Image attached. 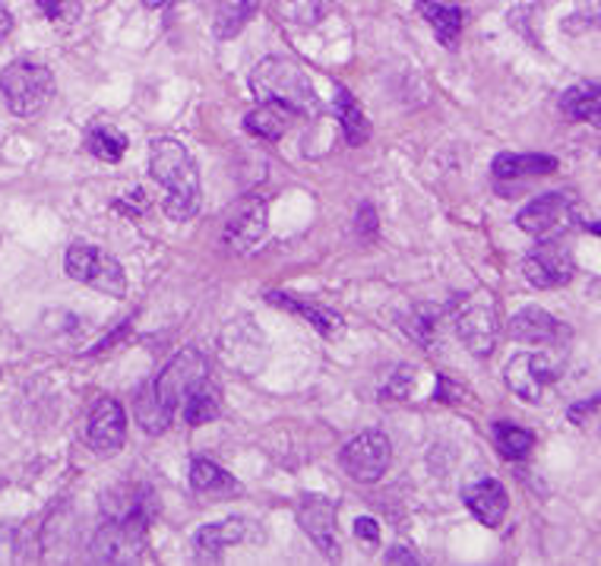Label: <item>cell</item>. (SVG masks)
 <instances>
[{"instance_id": "9a60e30c", "label": "cell", "mask_w": 601, "mask_h": 566, "mask_svg": "<svg viewBox=\"0 0 601 566\" xmlns=\"http://www.w3.org/2000/svg\"><path fill=\"white\" fill-rule=\"evenodd\" d=\"M507 329L512 342H522V345H567L570 339V329L541 307H522L519 314H512Z\"/></svg>"}, {"instance_id": "6da1fadb", "label": "cell", "mask_w": 601, "mask_h": 566, "mask_svg": "<svg viewBox=\"0 0 601 566\" xmlns=\"http://www.w3.org/2000/svg\"><path fill=\"white\" fill-rule=\"evenodd\" d=\"M150 172L152 180L165 190L162 209L168 219L175 222H187L200 212V172L193 155L180 140L172 137H158L150 150Z\"/></svg>"}, {"instance_id": "7c38bea8", "label": "cell", "mask_w": 601, "mask_h": 566, "mask_svg": "<svg viewBox=\"0 0 601 566\" xmlns=\"http://www.w3.org/2000/svg\"><path fill=\"white\" fill-rule=\"evenodd\" d=\"M267 197L260 193H247L240 197L235 207L228 209L225 225H222V240L235 250H254V244H260L267 235Z\"/></svg>"}, {"instance_id": "277c9868", "label": "cell", "mask_w": 601, "mask_h": 566, "mask_svg": "<svg viewBox=\"0 0 601 566\" xmlns=\"http://www.w3.org/2000/svg\"><path fill=\"white\" fill-rule=\"evenodd\" d=\"M63 269L70 279L90 285L95 292L108 295V298H123L127 295V275H123V267L118 260L95 247V244H86V240H76L67 247L63 253Z\"/></svg>"}, {"instance_id": "484cf974", "label": "cell", "mask_w": 601, "mask_h": 566, "mask_svg": "<svg viewBox=\"0 0 601 566\" xmlns=\"http://www.w3.org/2000/svg\"><path fill=\"white\" fill-rule=\"evenodd\" d=\"M190 487L203 497H232L240 494V484L228 475L225 469H219L210 459H193L190 462Z\"/></svg>"}, {"instance_id": "ab89813d", "label": "cell", "mask_w": 601, "mask_h": 566, "mask_svg": "<svg viewBox=\"0 0 601 566\" xmlns=\"http://www.w3.org/2000/svg\"><path fill=\"white\" fill-rule=\"evenodd\" d=\"M582 225H586V228H589L592 235H599V238H601V219H599V222H582Z\"/></svg>"}, {"instance_id": "5bb4252c", "label": "cell", "mask_w": 601, "mask_h": 566, "mask_svg": "<svg viewBox=\"0 0 601 566\" xmlns=\"http://www.w3.org/2000/svg\"><path fill=\"white\" fill-rule=\"evenodd\" d=\"M298 522L304 535L310 538L330 561H339V529H335V504L327 497L307 494L298 504Z\"/></svg>"}, {"instance_id": "52a82bcc", "label": "cell", "mask_w": 601, "mask_h": 566, "mask_svg": "<svg viewBox=\"0 0 601 566\" xmlns=\"http://www.w3.org/2000/svg\"><path fill=\"white\" fill-rule=\"evenodd\" d=\"M516 225L519 232L532 235L535 240L541 238H564L570 228L579 225V207H576V197L573 193H541L535 197L529 207L519 209L516 215Z\"/></svg>"}, {"instance_id": "d4e9b609", "label": "cell", "mask_w": 601, "mask_h": 566, "mask_svg": "<svg viewBox=\"0 0 601 566\" xmlns=\"http://www.w3.org/2000/svg\"><path fill=\"white\" fill-rule=\"evenodd\" d=\"M178 412H180V417L190 424V427L210 424V421H215V417H219V412H222V392H219V387H215L210 377H207L200 387L187 392V399L180 402Z\"/></svg>"}, {"instance_id": "603a6c76", "label": "cell", "mask_w": 601, "mask_h": 566, "mask_svg": "<svg viewBox=\"0 0 601 566\" xmlns=\"http://www.w3.org/2000/svg\"><path fill=\"white\" fill-rule=\"evenodd\" d=\"M332 108H335V120H339V127L345 133V143L355 146V150L364 146L370 140V120H367L364 108L358 105V98L349 90H335Z\"/></svg>"}, {"instance_id": "4dcf8cb0", "label": "cell", "mask_w": 601, "mask_h": 566, "mask_svg": "<svg viewBox=\"0 0 601 566\" xmlns=\"http://www.w3.org/2000/svg\"><path fill=\"white\" fill-rule=\"evenodd\" d=\"M567 417H570L576 427L592 431V434H599L601 437V392L582 399V402H576L570 412H567Z\"/></svg>"}, {"instance_id": "e0dca14e", "label": "cell", "mask_w": 601, "mask_h": 566, "mask_svg": "<svg viewBox=\"0 0 601 566\" xmlns=\"http://www.w3.org/2000/svg\"><path fill=\"white\" fill-rule=\"evenodd\" d=\"M102 512H105V519L140 516V519H150L152 522L155 497L150 494V487H143V484H118V487L102 494Z\"/></svg>"}, {"instance_id": "e575fe53", "label": "cell", "mask_w": 601, "mask_h": 566, "mask_svg": "<svg viewBox=\"0 0 601 566\" xmlns=\"http://www.w3.org/2000/svg\"><path fill=\"white\" fill-rule=\"evenodd\" d=\"M409 389H412V367L402 364V367H396L390 377H387V387L380 389V396L384 399H405Z\"/></svg>"}, {"instance_id": "836d02e7", "label": "cell", "mask_w": 601, "mask_h": 566, "mask_svg": "<svg viewBox=\"0 0 601 566\" xmlns=\"http://www.w3.org/2000/svg\"><path fill=\"white\" fill-rule=\"evenodd\" d=\"M38 7L51 23H76L83 13L80 0H38Z\"/></svg>"}, {"instance_id": "ffe728a7", "label": "cell", "mask_w": 601, "mask_h": 566, "mask_svg": "<svg viewBox=\"0 0 601 566\" xmlns=\"http://www.w3.org/2000/svg\"><path fill=\"white\" fill-rule=\"evenodd\" d=\"M561 111L564 118L592 123L601 130V83L599 80H582L561 95Z\"/></svg>"}, {"instance_id": "3957f363", "label": "cell", "mask_w": 601, "mask_h": 566, "mask_svg": "<svg viewBox=\"0 0 601 566\" xmlns=\"http://www.w3.org/2000/svg\"><path fill=\"white\" fill-rule=\"evenodd\" d=\"M0 95L16 118H35L48 108L55 95V76L45 63L13 60L0 73Z\"/></svg>"}, {"instance_id": "8992f818", "label": "cell", "mask_w": 601, "mask_h": 566, "mask_svg": "<svg viewBox=\"0 0 601 566\" xmlns=\"http://www.w3.org/2000/svg\"><path fill=\"white\" fill-rule=\"evenodd\" d=\"M150 519L140 516H120L105 519L92 538V557L98 564H140L146 554Z\"/></svg>"}, {"instance_id": "4fadbf2b", "label": "cell", "mask_w": 601, "mask_h": 566, "mask_svg": "<svg viewBox=\"0 0 601 566\" xmlns=\"http://www.w3.org/2000/svg\"><path fill=\"white\" fill-rule=\"evenodd\" d=\"M86 444L98 456H111L127 444V412L120 409L118 399L102 396L92 405L90 417H86Z\"/></svg>"}, {"instance_id": "60d3db41", "label": "cell", "mask_w": 601, "mask_h": 566, "mask_svg": "<svg viewBox=\"0 0 601 566\" xmlns=\"http://www.w3.org/2000/svg\"><path fill=\"white\" fill-rule=\"evenodd\" d=\"M596 26H601V7L596 10Z\"/></svg>"}, {"instance_id": "d6986e66", "label": "cell", "mask_w": 601, "mask_h": 566, "mask_svg": "<svg viewBox=\"0 0 601 566\" xmlns=\"http://www.w3.org/2000/svg\"><path fill=\"white\" fill-rule=\"evenodd\" d=\"M247 538H250V522H244V519H222V522L203 526V529L193 535V541H197L200 557L215 561V557H222L225 547L240 544V541H247Z\"/></svg>"}, {"instance_id": "9c48e42d", "label": "cell", "mask_w": 601, "mask_h": 566, "mask_svg": "<svg viewBox=\"0 0 601 566\" xmlns=\"http://www.w3.org/2000/svg\"><path fill=\"white\" fill-rule=\"evenodd\" d=\"M207 377H210V364H207V358L200 355V349L187 345V349H180L178 355L165 364V370H162L158 380L152 384V392H155V399H158L172 415H178L180 402L187 399V392L200 387Z\"/></svg>"}, {"instance_id": "1f68e13d", "label": "cell", "mask_w": 601, "mask_h": 566, "mask_svg": "<svg viewBox=\"0 0 601 566\" xmlns=\"http://www.w3.org/2000/svg\"><path fill=\"white\" fill-rule=\"evenodd\" d=\"M279 10L288 23H298V26H314L323 16L320 0H279Z\"/></svg>"}, {"instance_id": "f546056e", "label": "cell", "mask_w": 601, "mask_h": 566, "mask_svg": "<svg viewBox=\"0 0 601 566\" xmlns=\"http://www.w3.org/2000/svg\"><path fill=\"white\" fill-rule=\"evenodd\" d=\"M127 146H130V140L120 130H111V127H92L86 133V152H92L102 162H120Z\"/></svg>"}, {"instance_id": "7402d4cb", "label": "cell", "mask_w": 601, "mask_h": 566, "mask_svg": "<svg viewBox=\"0 0 601 566\" xmlns=\"http://www.w3.org/2000/svg\"><path fill=\"white\" fill-rule=\"evenodd\" d=\"M267 300L275 304V307H282V310H292V314L304 317V320L317 329L320 335H335V332H342V327H345V323H342V317H339L335 310H330V307H320V304H310V300L292 298V295H282V292H270Z\"/></svg>"}, {"instance_id": "d590c367", "label": "cell", "mask_w": 601, "mask_h": 566, "mask_svg": "<svg viewBox=\"0 0 601 566\" xmlns=\"http://www.w3.org/2000/svg\"><path fill=\"white\" fill-rule=\"evenodd\" d=\"M352 535L358 538L361 544H367V547H377L380 544V526H377V519L358 516L355 526H352Z\"/></svg>"}, {"instance_id": "f1b7e54d", "label": "cell", "mask_w": 601, "mask_h": 566, "mask_svg": "<svg viewBox=\"0 0 601 566\" xmlns=\"http://www.w3.org/2000/svg\"><path fill=\"white\" fill-rule=\"evenodd\" d=\"M133 412H137V421H140V427L146 431V434H152V437H158V434H165L168 427H172V421H175V415L155 399V392H152V384L150 387L140 389V396H137V402H133Z\"/></svg>"}, {"instance_id": "5b68a950", "label": "cell", "mask_w": 601, "mask_h": 566, "mask_svg": "<svg viewBox=\"0 0 601 566\" xmlns=\"http://www.w3.org/2000/svg\"><path fill=\"white\" fill-rule=\"evenodd\" d=\"M564 345H547L544 352H522L507 364L504 377H507V387L526 399V402H541L547 387H554L561 377H564V367H567V355L561 352Z\"/></svg>"}, {"instance_id": "f35d334b", "label": "cell", "mask_w": 601, "mask_h": 566, "mask_svg": "<svg viewBox=\"0 0 601 566\" xmlns=\"http://www.w3.org/2000/svg\"><path fill=\"white\" fill-rule=\"evenodd\" d=\"M143 7H150V10H162V7H168L172 0H140Z\"/></svg>"}, {"instance_id": "2e32d148", "label": "cell", "mask_w": 601, "mask_h": 566, "mask_svg": "<svg viewBox=\"0 0 601 566\" xmlns=\"http://www.w3.org/2000/svg\"><path fill=\"white\" fill-rule=\"evenodd\" d=\"M466 507L472 509V516L479 519L481 526L497 529L507 519V509H510L507 487L497 477H481L466 491Z\"/></svg>"}, {"instance_id": "ba28073f", "label": "cell", "mask_w": 601, "mask_h": 566, "mask_svg": "<svg viewBox=\"0 0 601 566\" xmlns=\"http://www.w3.org/2000/svg\"><path fill=\"white\" fill-rule=\"evenodd\" d=\"M456 335L472 355H491L500 335V307L487 292L469 295L456 310Z\"/></svg>"}, {"instance_id": "8d00e7d4", "label": "cell", "mask_w": 601, "mask_h": 566, "mask_svg": "<svg viewBox=\"0 0 601 566\" xmlns=\"http://www.w3.org/2000/svg\"><path fill=\"white\" fill-rule=\"evenodd\" d=\"M387 564H419V557L409 554V547H392L387 554Z\"/></svg>"}, {"instance_id": "30bf717a", "label": "cell", "mask_w": 601, "mask_h": 566, "mask_svg": "<svg viewBox=\"0 0 601 566\" xmlns=\"http://www.w3.org/2000/svg\"><path fill=\"white\" fill-rule=\"evenodd\" d=\"M522 275L529 285L541 292L564 288L576 275V260L573 250L561 238H541L526 257H522Z\"/></svg>"}, {"instance_id": "cb8c5ba5", "label": "cell", "mask_w": 601, "mask_h": 566, "mask_svg": "<svg viewBox=\"0 0 601 566\" xmlns=\"http://www.w3.org/2000/svg\"><path fill=\"white\" fill-rule=\"evenodd\" d=\"M419 7L424 20H427V26L437 35V42L447 45V48H456V42L462 35V16H466L462 7L447 3V0H421Z\"/></svg>"}, {"instance_id": "ac0fdd59", "label": "cell", "mask_w": 601, "mask_h": 566, "mask_svg": "<svg viewBox=\"0 0 601 566\" xmlns=\"http://www.w3.org/2000/svg\"><path fill=\"white\" fill-rule=\"evenodd\" d=\"M561 168V162L554 155H541V152H500L491 165L497 180H522V178H544L554 175Z\"/></svg>"}, {"instance_id": "4316f807", "label": "cell", "mask_w": 601, "mask_h": 566, "mask_svg": "<svg viewBox=\"0 0 601 566\" xmlns=\"http://www.w3.org/2000/svg\"><path fill=\"white\" fill-rule=\"evenodd\" d=\"M257 7H260V0H219V7H215V23H212V35H215L219 42L235 38V35L254 20Z\"/></svg>"}, {"instance_id": "83f0119b", "label": "cell", "mask_w": 601, "mask_h": 566, "mask_svg": "<svg viewBox=\"0 0 601 566\" xmlns=\"http://www.w3.org/2000/svg\"><path fill=\"white\" fill-rule=\"evenodd\" d=\"M491 434H494V447L500 449V456L510 462H522L535 449V434L512 424V421H497Z\"/></svg>"}, {"instance_id": "7a4b0ae2", "label": "cell", "mask_w": 601, "mask_h": 566, "mask_svg": "<svg viewBox=\"0 0 601 566\" xmlns=\"http://www.w3.org/2000/svg\"><path fill=\"white\" fill-rule=\"evenodd\" d=\"M250 92L260 102H279L288 111L317 118L320 115V98L314 92V83L300 70L295 60L288 58H263L250 70Z\"/></svg>"}, {"instance_id": "d6a6232c", "label": "cell", "mask_w": 601, "mask_h": 566, "mask_svg": "<svg viewBox=\"0 0 601 566\" xmlns=\"http://www.w3.org/2000/svg\"><path fill=\"white\" fill-rule=\"evenodd\" d=\"M440 317V310L437 307H431V304H421V307H415L409 317H405V323L402 327L412 332V339L415 342H421V345H427L431 342V332H434V320Z\"/></svg>"}, {"instance_id": "74e56055", "label": "cell", "mask_w": 601, "mask_h": 566, "mask_svg": "<svg viewBox=\"0 0 601 566\" xmlns=\"http://www.w3.org/2000/svg\"><path fill=\"white\" fill-rule=\"evenodd\" d=\"M10 32H13V16H10V10H7V7H0V42H3Z\"/></svg>"}, {"instance_id": "44dd1931", "label": "cell", "mask_w": 601, "mask_h": 566, "mask_svg": "<svg viewBox=\"0 0 601 566\" xmlns=\"http://www.w3.org/2000/svg\"><path fill=\"white\" fill-rule=\"evenodd\" d=\"M292 120H295V111H288L285 105H279V102H260V108H254L244 118V130L250 137H257V140L275 143V140L285 137V130L292 127Z\"/></svg>"}, {"instance_id": "8fae6325", "label": "cell", "mask_w": 601, "mask_h": 566, "mask_svg": "<svg viewBox=\"0 0 601 566\" xmlns=\"http://www.w3.org/2000/svg\"><path fill=\"white\" fill-rule=\"evenodd\" d=\"M392 462V444L384 431H364L355 440H349L339 452V465L345 475L355 477L361 484L380 481Z\"/></svg>"}]
</instances>
